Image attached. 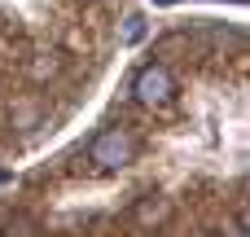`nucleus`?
<instances>
[{"label":"nucleus","mask_w":250,"mask_h":237,"mask_svg":"<svg viewBox=\"0 0 250 237\" xmlns=\"http://www.w3.org/2000/svg\"><path fill=\"white\" fill-rule=\"evenodd\" d=\"M171 88H176V84H171V70H167V66H145V70L136 75V88H132V92H136L141 106H167V101H171Z\"/></svg>","instance_id":"obj_2"},{"label":"nucleus","mask_w":250,"mask_h":237,"mask_svg":"<svg viewBox=\"0 0 250 237\" xmlns=\"http://www.w3.org/2000/svg\"><path fill=\"white\" fill-rule=\"evenodd\" d=\"M163 215H167V202H154V198H149V202H141V211H136V220H141V224H158Z\"/></svg>","instance_id":"obj_3"},{"label":"nucleus","mask_w":250,"mask_h":237,"mask_svg":"<svg viewBox=\"0 0 250 237\" xmlns=\"http://www.w3.org/2000/svg\"><path fill=\"white\" fill-rule=\"evenodd\" d=\"M132 158H136V141H132V132H127V128H105V132L92 141V163H97V167H105V172H114V167L132 163Z\"/></svg>","instance_id":"obj_1"},{"label":"nucleus","mask_w":250,"mask_h":237,"mask_svg":"<svg viewBox=\"0 0 250 237\" xmlns=\"http://www.w3.org/2000/svg\"><path fill=\"white\" fill-rule=\"evenodd\" d=\"M154 4H176V0H154Z\"/></svg>","instance_id":"obj_5"},{"label":"nucleus","mask_w":250,"mask_h":237,"mask_svg":"<svg viewBox=\"0 0 250 237\" xmlns=\"http://www.w3.org/2000/svg\"><path fill=\"white\" fill-rule=\"evenodd\" d=\"M141 35H145V18H136V13H132V18L123 22V44H136Z\"/></svg>","instance_id":"obj_4"}]
</instances>
